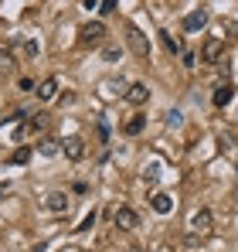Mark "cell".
Wrapping results in <instances>:
<instances>
[{"label":"cell","mask_w":238,"mask_h":252,"mask_svg":"<svg viewBox=\"0 0 238 252\" xmlns=\"http://www.w3.org/2000/svg\"><path fill=\"white\" fill-rule=\"evenodd\" d=\"M126 44L133 48L136 58H147V55H150V41H147V34H143L136 24H126Z\"/></svg>","instance_id":"obj_1"},{"label":"cell","mask_w":238,"mask_h":252,"mask_svg":"<svg viewBox=\"0 0 238 252\" xmlns=\"http://www.w3.org/2000/svg\"><path fill=\"white\" fill-rule=\"evenodd\" d=\"M211 225H214V215H211V208H198L194 215H191V239L208 235V232H211Z\"/></svg>","instance_id":"obj_2"},{"label":"cell","mask_w":238,"mask_h":252,"mask_svg":"<svg viewBox=\"0 0 238 252\" xmlns=\"http://www.w3.org/2000/svg\"><path fill=\"white\" fill-rule=\"evenodd\" d=\"M79 41L82 44H102V41H106V24H102V21H89V24H82Z\"/></svg>","instance_id":"obj_3"},{"label":"cell","mask_w":238,"mask_h":252,"mask_svg":"<svg viewBox=\"0 0 238 252\" xmlns=\"http://www.w3.org/2000/svg\"><path fill=\"white\" fill-rule=\"evenodd\" d=\"M113 221H116L119 228H126V232H133L136 225H140V215L129 208V205H119L116 211H113Z\"/></svg>","instance_id":"obj_4"},{"label":"cell","mask_w":238,"mask_h":252,"mask_svg":"<svg viewBox=\"0 0 238 252\" xmlns=\"http://www.w3.org/2000/svg\"><path fill=\"white\" fill-rule=\"evenodd\" d=\"M232 99H235V85H232V82L214 85V92H211V102H214L218 109H225V106H228Z\"/></svg>","instance_id":"obj_5"},{"label":"cell","mask_w":238,"mask_h":252,"mask_svg":"<svg viewBox=\"0 0 238 252\" xmlns=\"http://www.w3.org/2000/svg\"><path fill=\"white\" fill-rule=\"evenodd\" d=\"M221 51H225V41H221V38H208L204 48H201V58H204L208 65H214V62L221 58Z\"/></svg>","instance_id":"obj_6"},{"label":"cell","mask_w":238,"mask_h":252,"mask_svg":"<svg viewBox=\"0 0 238 252\" xmlns=\"http://www.w3.org/2000/svg\"><path fill=\"white\" fill-rule=\"evenodd\" d=\"M61 150H65L68 160H82V157H85V143H82V136H68V140L61 143Z\"/></svg>","instance_id":"obj_7"},{"label":"cell","mask_w":238,"mask_h":252,"mask_svg":"<svg viewBox=\"0 0 238 252\" xmlns=\"http://www.w3.org/2000/svg\"><path fill=\"white\" fill-rule=\"evenodd\" d=\"M122 95H126V99H129L133 106H143V102L150 99V89H147L143 82H133L129 89H126V92H122Z\"/></svg>","instance_id":"obj_8"},{"label":"cell","mask_w":238,"mask_h":252,"mask_svg":"<svg viewBox=\"0 0 238 252\" xmlns=\"http://www.w3.org/2000/svg\"><path fill=\"white\" fill-rule=\"evenodd\" d=\"M34 92H38V99H41V102H51V99L58 95V79H55V75H48V79H44V82H41L38 89H34Z\"/></svg>","instance_id":"obj_9"},{"label":"cell","mask_w":238,"mask_h":252,"mask_svg":"<svg viewBox=\"0 0 238 252\" xmlns=\"http://www.w3.org/2000/svg\"><path fill=\"white\" fill-rule=\"evenodd\" d=\"M150 208L157 211V215H170V211H174V198L163 194V191H157V194L150 198Z\"/></svg>","instance_id":"obj_10"},{"label":"cell","mask_w":238,"mask_h":252,"mask_svg":"<svg viewBox=\"0 0 238 252\" xmlns=\"http://www.w3.org/2000/svg\"><path fill=\"white\" fill-rule=\"evenodd\" d=\"M204 24H208V10H191V14L184 17V31H191V34L201 31Z\"/></svg>","instance_id":"obj_11"},{"label":"cell","mask_w":238,"mask_h":252,"mask_svg":"<svg viewBox=\"0 0 238 252\" xmlns=\"http://www.w3.org/2000/svg\"><path fill=\"white\" fill-rule=\"evenodd\" d=\"M44 205H48V211H55V215H65V211H68V198H65L61 191H51Z\"/></svg>","instance_id":"obj_12"},{"label":"cell","mask_w":238,"mask_h":252,"mask_svg":"<svg viewBox=\"0 0 238 252\" xmlns=\"http://www.w3.org/2000/svg\"><path fill=\"white\" fill-rule=\"evenodd\" d=\"M160 41H163V48H167L170 55H180V51H184V44H180V38H174L170 31H160Z\"/></svg>","instance_id":"obj_13"},{"label":"cell","mask_w":238,"mask_h":252,"mask_svg":"<svg viewBox=\"0 0 238 252\" xmlns=\"http://www.w3.org/2000/svg\"><path fill=\"white\" fill-rule=\"evenodd\" d=\"M28 160H31V147H17L14 157H10V164H17V167H24Z\"/></svg>","instance_id":"obj_14"},{"label":"cell","mask_w":238,"mask_h":252,"mask_svg":"<svg viewBox=\"0 0 238 252\" xmlns=\"http://www.w3.org/2000/svg\"><path fill=\"white\" fill-rule=\"evenodd\" d=\"M41 157H55V154H58V150H61V147H58V140H51V136H48V140H41Z\"/></svg>","instance_id":"obj_15"},{"label":"cell","mask_w":238,"mask_h":252,"mask_svg":"<svg viewBox=\"0 0 238 252\" xmlns=\"http://www.w3.org/2000/svg\"><path fill=\"white\" fill-rule=\"evenodd\" d=\"M143 123H147V116H133V120L126 123V133H129V136H136V133H143Z\"/></svg>","instance_id":"obj_16"},{"label":"cell","mask_w":238,"mask_h":252,"mask_svg":"<svg viewBox=\"0 0 238 252\" xmlns=\"http://www.w3.org/2000/svg\"><path fill=\"white\" fill-rule=\"evenodd\" d=\"M95 218H99V215H95V211H89V215L82 218V225H75V232H89V228L95 225Z\"/></svg>","instance_id":"obj_17"},{"label":"cell","mask_w":238,"mask_h":252,"mask_svg":"<svg viewBox=\"0 0 238 252\" xmlns=\"http://www.w3.org/2000/svg\"><path fill=\"white\" fill-rule=\"evenodd\" d=\"M116 3H119V0H102V3H99V10H102V14H113V10H116Z\"/></svg>","instance_id":"obj_18"},{"label":"cell","mask_w":238,"mask_h":252,"mask_svg":"<svg viewBox=\"0 0 238 252\" xmlns=\"http://www.w3.org/2000/svg\"><path fill=\"white\" fill-rule=\"evenodd\" d=\"M38 51H41V48H38V41H28V44H24V55H28V58H34Z\"/></svg>","instance_id":"obj_19"},{"label":"cell","mask_w":238,"mask_h":252,"mask_svg":"<svg viewBox=\"0 0 238 252\" xmlns=\"http://www.w3.org/2000/svg\"><path fill=\"white\" fill-rule=\"evenodd\" d=\"M102 55H106V62H116V58H119V48H113V44H109Z\"/></svg>","instance_id":"obj_20"},{"label":"cell","mask_w":238,"mask_h":252,"mask_svg":"<svg viewBox=\"0 0 238 252\" xmlns=\"http://www.w3.org/2000/svg\"><path fill=\"white\" fill-rule=\"evenodd\" d=\"M184 65H187V68H194V65H198V55H191V51H187V55H184Z\"/></svg>","instance_id":"obj_21"},{"label":"cell","mask_w":238,"mask_h":252,"mask_svg":"<svg viewBox=\"0 0 238 252\" xmlns=\"http://www.w3.org/2000/svg\"><path fill=\"white\" fill-rule=\"evenodd\" d=\"M167 123L177 126V123H180V113H177V109H174V113H167Z\"/></svg>","instance_id":"obj_22"},{"label":"cell","mask_w":238,"mask_h":252,"mask_svg":"<svg viewBox=\"0 0 238 252\" xmlns=\"http://www.w3.org/2000/svg\"><path fill=\"white\" fill-rule=\"evenodd\" d=\"M82 3H85V7H89V10H92V7H99V3H102V0H82Z\"/></svg>","instance_id":"obj_23"},{"label":"cell","mask_w":238,"mask_h":252,"mask_svg":"<svg viewBox=\"0 0 238 252\" xmlns=\"http://www.w3.org/2000/svg\"><path fill=\"white\" fill-rule=\"evenodd\" d=\"M44 249H48V246H44V242H38V246H34L31 252H44Z\"/></svg>","instance_id":"obj_24"}]
</instances>
